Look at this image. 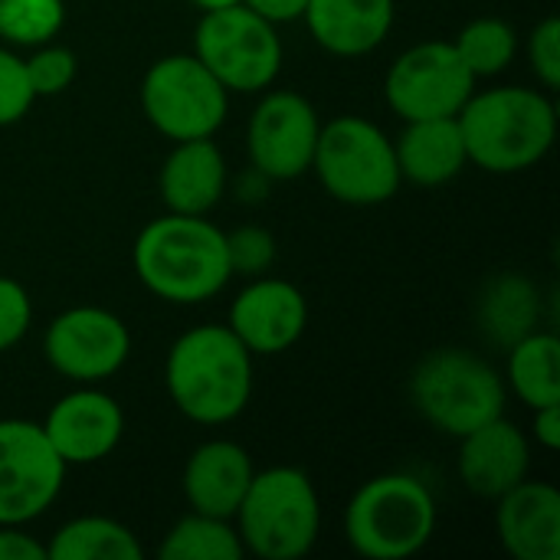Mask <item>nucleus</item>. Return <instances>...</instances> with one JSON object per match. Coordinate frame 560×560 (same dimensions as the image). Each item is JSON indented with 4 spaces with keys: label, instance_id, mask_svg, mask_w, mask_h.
I'll use <instances>...</instances> for the list:
<instances>
[{
    "label": "nucleus",
    "instance_id": "1",
    "mask_svg": "<svg viewBox=\"0 0 560 560\" xmlns=\"http://www.w3.org/2000/svg\"><path fill=\"white\" fill-rule=\"evenodd\" d=\"M164 387L190 423L226 427L253 400L256 358L226 325H194L167 348Z\"/></svg>",
    "mask_w": 560,
    "mask_h": 560
},
{
    "label": "nucleus",
    "instance_id": "2",
    "mask_svg": "<svg viewBox=\"0 0 560 560\" xmlns=\"http://www.w3.org/2000/svg\"><path fill=\"white\" fill-rule=\"evenodd\" d=\"M456 121L469 164L499 177L538 167L558 141L555 95L535 85H476Z\"/></svg>",
    "mask_w": 560,
    "mask_h": 560
},
{
    "label": "nucleus",
    "instance_id": "3",
    "mask_svg": "<svg viewBox=\"0 0 560 560\" xmlns=\"http://www.w3.org/2000/svg\"><path fill=\"white\" fill-rule=\"evenodd\" d=\"M131 269L154 299L167 305H203L233 279L226 262V230L210 217L164 210L135 236Z\"/></svg>",
    "mask_w": 560,
    "mask_h": 560
},
{
    "label": "nucleus",
    "instance_id": "4",
    "mask_svg": "<svg viewBox=\"0 0 560 560\" xmlns=\"http://www.w3.org/2000/svg\"><path fill=\"white\" fill-rule=\"evenodd\" d=\"M440 509L430 486L410 472H381L354 489L341 532L354 555L368 560H407L436 535Z\"/></svg>",
    "mask_w": 560,
    "mask_h": 560
},
{
    "label": "nucleus",
    "instance_id": "5",
    "mask_svg": "<svg viewBox=\"0 0 560 560\" xmlns=\"http://www.w3.org/2000/svg\"><path fill=\"white\" fill-rule=\"evenodd\" d=\"M243 551L259 560H302L322 538V499L299 466L256 469L236 515Z\"/></svg>",
    "mask_w": 560,
    "mask_h": 560
},
{
    "label": "nucleus",
    "instance_id": "6",
    "mask_svg": "<svg viewBox=\"0 0 560 560\" xmlns=\"http://www.w3.org/2000/svg\"><path fill=\"white\" fill-rule=\"evenodd\" d=\"M417 413L443 436H466L505 413L509 387L502 371L469 348H436L410 374Z\"/></svg>",
    "mask_w": 560,
    "mask_h": 560
},
{
    "label": "nucleus",
    "instance_id": "7",
    "mask_svg": "<svg viewBox=\"0 0 560 560\" xmlns=\"http://www.w3.org/2000/svg\"><path fill=\"white\" fill-rule=\"evenodd\" d=\"M325 194L348 207H381L404 187L394 138L364 115H335L322 121L312 171Z\"/></svg>",
    "mask_w": 560,
    "mask_h": 560
},
{
    "label": "nucleus",
    "instance_id": "8",
    "mask_svg": "<svg viewBox=\"0 0 560 560\" xmlns=\"http://www.w3.org/2000/svg\"><path fill=\"white\" fill-rule=\"evenodd\" d=\"M190 52L220 79L230 95H259L276 85L285 46L279 26L246 3L200 13Z\"/></svg>",
    "mask_w": 560,
    "mask_h": 560
},
{
    "label": "nucleus",
    "instance_id": "9",
    "mask_svg": "<svg viewBox=\"0 0 560 560\" xmlns=\"http://www.w3.org/2000/svg\"><path fill=\"white\" fill-rule=\"evenodd\" d=\"M141 115L167 141L217 138L230 112V92L194 52L154 59L138 85Z\"/></svg>",
    "mask_w": 560,
    "mask_h": 560
},
{
    "label": "nucleus",
    "instance_id": "10",
    "mask_svg": "<svg viewBox=\"0 0 560 560\" xmlns=\"http://www.w3.org/2000/svg\"><path fill=\"white\" fill-rule=\"evenodd\" d=\"M476 85L453 39H423L387 66L384 102L400 121L456 118Z\"/></svg>",
    "mask_w": 560,
    "mask_h": 560
},
{
    "label": "nucleus",
    "instance_id": "11",
    "mask_svg": "<svg viewBox=\"0 0 560 560\" xmlns=\"http://www.w3.org/2000/svg\"><path fill=\"white\" fill-rule=\"evenodd\" d=\"M66 472L36 420H0V525L30 528L43 518L56 505Z\"/></svg>",
    "mask_w": 560,
    "mask_h": 560
},
{
    "label": "nucleus",
    "instance_id": "12",
    "mask_svg": "<svg viewBox=\"0 0 560 560\" xmlns=\"http://www.w3.org/2000/svg\"><path fill=\"white\" fill-rule=\"evenodd\" d=\"M43 358L69 384H105L131 358V331L102 305H72L46 325Z\"/></svg>",
    "mask_w": 560,
    "mask_h": 560
},
{
    "label": "nucleus",
    "instance_id": "13",
    "mask_svg": "<svg viewBox=\"0 0 560 560\" xmlns=\"http://www.w3.org/2000/svg\"><path fill=\"white\" fill-rule=\"evenodd\" d=\"M318 131L322 115L302 92L269 85L259 92L246 125L249 167H256L272 184L305 177L312 171Z\"/></svg>",
    "mask_w": 560,
    "mask_h": 560
},
{
    "label": "nucleus",
    "instance_id": "14",
    "mask_svg": "<svg viewBox=\"0 0 560 560\" xmlns=\"http://www.w3.org/2000/svg\"><path fill=\"white\" fill-rule=\"evenodd\" d=\"M226 328L253 358H276L292 351L308 328L305 292L272 272L246 279L226 312Z\"/></svg>",
    "mask_w": 560,
    "mask_h": 560
},
{
    "label": "nucleus",
    "instance_id": "15",
    "mask_svg": "<svg viewBox=\"0 0 560 560\" xmlns=\"http://www.w3.org/2000/svg\"><path fill=\"white\" fill-rule=\"evenodd\" d=\"M52 453L72 466L105 463L125 440V410L98 384H72L39 420Z\"/></svg>",
    "mask_w": 560,
    "mask_h": 560
},
{
    "label": "nucleus",
    "instance_id": "16",
    "mask_svg": "<svg viewBox=\"0 0 560 560\" xmlns=\"http://www.w3.org/2000/svg\"><path fill=\"white\" fill-rule=\"evenodd\" d=\"M456 472L469 495L495 502L532 476V440L505 413L459 436Z\"/></svg>",
    "mask_w": 560,
    "mask_h": 560
},
{
    "label": "nucleus",
    "instance_id": "17",
    "mask_svg": "<svg viewBox=\"0 0 560 560\" xmlns=\"http://www.w3.org/2000/svg\"><path fill=\"white\" fill-rule=\"evenodd\" d=\"M230 187L226 154L213 138L171 141L158 171V194L167 213L210 217Z\"/></svg>",
    "mask_w": 560,
    "mask_h": 560
},
{
    "label": "nucleus",
    "instance_id": "18",
    "mask_svg": "<svg viewBox=\"0 0 560 560\" xmlns=\"http://www.w3.org/2000/svg\"><path fill=\"white\" fill-rule=\"evenodd\" d=\"M495 538L512 560H560V492L525 479L495 499Z\"/></svg>",
    "mask_w": 560,
    "mask_h": 560
},
{
    "label": "nucleus",
    "instance_id": "19",
    "mask_svg": "<svg viewBox=\"0 0 560 560\" xmlns=\"http://www.w3.org/2000/svg\"><path fill=\"white\" fill-rule=\"evenodd\" d=\"M299 20L318 49L338 59H361L387 43L397 0H308Z\"/></svg>",
    "mask_w": 560,
    "mask_h": 560
},
{
    "label": "nucleus",
    "instance_id": "20",
    "mask_svg": "<svg viewBox=\"0 0 560 560\" xmlns=\"http://www.w3.org/2000/svg\"><path fill=\"white\" fill-rule=\"evenodd\" d=\"M253 476L256 466L246 446H240L236 440H207L187 456L180 472V492L190 512L233 522Z\"/></svg>",
    "mask_w": 560,
    "mask_h": 560
},
{
    "label": "nucleus",
    "instance_id": "21",
    "mask_svg": "<svg viewBox=\"0 0 560 560\" xmlns=\"http://www.w3.org/2000/svg\"><path fill=\"white\" fill-rule=\"evenodd\" d=\"M397 171L404 184L443 187L469 167L466 141L456 118H420L404 121L394 138Z\"/></svg>",
    "mask_w": 560,
    "mask_h": 560
},
{
    "label": "nucleus",
    "instance_id": "22",
    "mask_svg": "<svg viewBox=\"0 0 560 560\" xmlns=\"http://www.w3.org/2000/svg\"><path fill=\"white\" fill-rule=\"evenodd\" d=\"M541 292L528 276L502 272L486 282L479 295V328L499 348L515 345L518 338L541 328Z\"/></svg>",
    "mask_w": 560,
    "mask_h": 560
},
{
    "label": "nucleus",
    "instance_id": "23",
    "mask_svg": "<svg viewBox=\"0 0 560 560\" xmlns=\"http://www.w3.org/2000/svg\"><path fill=\"white\" fill-rule=\"evenodd\" d=\"M505 387L528 410L560 404V338L538 328L505 348Z\"/></svg>",
    "mask_w": 560,
    "mask_h": 560
},
{
    "label": "nucleus",
    "instance_id": "24",
    "mask_svg": "<svg viewBox=\"0 0 560 560\" xmlns=\"http://www.w3.org/2000/svg\"><path fill=\"white\" fill-rule=\"evenodd\" d=\"M141 555L138 535L108 515L69 518L46 541V560H138Z\"/></svg>",
    "mask_w": 560,
    "mask_h": 560
},
{
    "label": "nucleus",
    "instance_id": "25",
    "mask_svg": "<svg viewBox=\"0 0 560 560\" xmlns=\"http://www.w3.org/2000/svg\"><path fill=\"white\" fill-rule=\"evenodd\" d=\"M161 560H243V541L230 518L187 512L177 518L158 545Z\"/></svg>",
    "mask_w": 560,
    "mask_h": 560
},
{
    "label": "nucleus",
    "instance_id": "26",
    "mask_svg": "<svg viewBox=\"0 0 560 560\" xmlns=\"http://www.w3.org/2000/svg\"><path fill=\"white\" fill-rule=\"evenodd\" d=\"M453 46H456L459 59L466 62V69L476 75V82H482V79L502 75L515 62V56L522 49V39H518V30L509 20H502V16H476L453 36Z\"/></svg>",
    "mask_w": 560,
    "mask_h": 560
},
{
    "label": "nucleus",
    "instance_id": "27",
    "mask_svg": "<svg viewBox=\"0 0 560 560\" xmlns=\"http://www.w3.org/2000/svg\"><path fill=\"white\" fill-rule=\"evenodd\" d=\"M66 26V0H0V43L33 49L56 39Z\"/></svg>",
    "mask_w": 560,
    "mask_h": 560
},
{
    "label": "nucleus",
    "instance_id": "28",
    "mask_svg": "<svg viewBox=\"0 0 560 560\" xmlns=\"http://www.w3.org/2000/svg\"><path fill=\"white\" fill-rule=\"evenodd\" d=\"M23 66H26V79H30V89L36 98H56L62 95L75 75H79V59L69 46L49 39L43 46H33L26 56H23Z\"/></svg>",
    "mask_w": 560,
    "mask_h": 560
},
{
    "label": "nucleus",
    "instance_id": "29",
    "mask_svg": "<svg viewBox=\"0 0 560 560\" xmlns=\"http://www.w3.org/2000/svg\"><path fill=\"white\" fill-rule=\"evenodd\" d=\"M279 259V243L266 226L246 223L226 233V262L233 276L256 279L266 276Z\"/></svg>",
    "mask_w": 560,
    "mask_h": 560
},
{
    "label": "nucleus",
    "instance_id": "30",
    "mask_svg": "<svg viewBox=\"0 0 560 560\" xmlns=\"http://www.w3.org/2000/svg\"><path fill=\"white\" fill-rule=\"evenodd\" d=\"M525 59L535 72L538 89L555 95L560 89V20L555 13L532 26L525 39Z\"/></svg>",
    "mask_w": 560,
    "mask_h": 560
},
{
    "label": "nucleus",
    "instance_id": "31",
    "mask_svg": "<svg viewBox=\"0 0 560 560\" xmlns=\"http://www.w3.org/2000/svg\"><path fill=\"white\" fill-rule=\"evenodd\" d=\"M36 95L26 79L23 56L0 43V128L23 121L33 108Z\"/></svg>",
    "mask_w": 560,
    "mask_h": 560
},
{
    "label": "nucleus",
    "instance_id": "32",
    "mask_svg": "<svg viewBox=\"0 0 560 560\" xmlns=\"http://www.w3.org/2000/svg\"><path fill=\"white\" fill-rule=\"evenodd\" d=\"M33 328V299L23 282L0 276V354L13 351Z\"/></svg>",
    "mask_w": 560,
    "mask_h": 560
},
{
    "label": "nucleus",
    "instance_id": "33",
    "mask_svg": "<svg viewBox=\"0 0 560 560\" xmlns=\"http://www.w3.org/2000/svg\"><path fill=\"white\" fill-rule=\"evenodd\" d=\"M0 560H46V541L26 532V525H0Z\"/></svg>",
    "mask_w": 560,
    "mask_h": 560
},
{
    "label": "nucleus",
    "instance_id": "34",
    "mask_svg": "<svg viewBox=\"0 0 560 560\" xmlns=\"http://www.w3.org/2000/svg\"><path fill=\"white\" fill-rule=\"evenodd\" d=\"M528 440L532 446L545 450V453H558L560 450V404H548L532 410V427H528Z\"/></svg>",
    "mask_w": 560,
    "mask_h": 560
},
{
    "label": "nucleus",
    "instance_id": "35",
    "mask_svg": "<svg viewBox=\"0 0 560 560\" xmlns=\"http://www.w3.org/2000/svg\"><path fill=\"white\" fill-rule=\"evenodd\" d=\"M243 3H246L249 10L262 13L266 20H272L276 26H282V23L299 20L308 0H243Z\"/></svg>",
    "mask_w": 560,
    "mask_h": 560
},
{
    "label": "nucleus",
    "instance_id": "36",
    "mask_svg": "<svg viewBox=\"0 0 560 560\" xmlns=\"http://www.w3.org/2000/svg\"><path fill=\"white\" fill-rule=\"evenodd\" d=\"M197 13H210V10H223V7H233V3H243V0H187Z\"/></svg>",
    "mask_w": 560,
    "mask_h": 560
}]
</instances>
